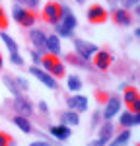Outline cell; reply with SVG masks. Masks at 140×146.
I'll list each match as a JSON object with an SVG mask.
<instances>
[{
    "label": "cell",
    "instance_id": "cell-12",
    "mask_svg": "<svg viewBox=\"0 0 140 146\" xmlns=\"http://www.w3.org/2000/svg\"><path fill=\"white\" fill-rule=\"evenodd\" d=\"M58 23H62L66 29L74 31V27L78 25V20H76V16H74L66 6H62V16H60V22H58Z\"/></svg>",
    "mask_w": 140,
    "mask_h": 146
},
{
    "label": "cell",
    "instance_id": "cell-3",
    "mask_svg": "<svg viewBox=\"0 0 140 146\" xmlns=\"http://www.w3.org/2000/svg\"><path fill=\"white\" fill-rule=\"evenodd\" d=\"M60 16H62V6L57 4V2L45 4V8H43V12H41V18H43L47 23H53V25L60 22Z\"/></svg>",
    "mask_w": 140,
    "mask_h": 146
},
{
    "label": "cell",
    "instance_id": "cell-37",
    "mask_svg": "<svg viewBox=\"0 0 140 146\" xmlns=\"http://www.w3.org/2000/svg\"><path fill=\"white\" fill-rule=\"evenodd\" d=\"M97 100H99V101H107V94L99 92V94H97Z\"/></svg>",
    "mask_w": 140,
    "mask_h": 146
},
{
    "label": "cell",
    "instance_id": "cell-15",
    "mask_svg": "<svg viewBox=\"0 0 140 146\" xmlns=\"http://www.w3.org/2000/svg\"><path fill=\"white\" fill-rule=\"evenodd\" d=\"M113 20L117 25H130L132 23V16L127 12V8H117L113 12Z\"/></svg>",
    "mask_w": 140,
    "mask_h": 146
},
{
    "label": "cell",
    "instance_id": "cell-11",
    "mask_svg": "<svg viewBox=\"0 0 140 146\" xmlns=\"http://www.w3.org/2000/svg\"><path fill=\"white\" fill-rule=\"evenodd\" d=\"M49 133H51V136H55L57 140H68L70 135H72V131H70V127H66V125H51V129H49Z\"/></svg>",
    "mask_w": 140,
    "mask_h": 146
},
{
    "label": "cell",
    "instance_id": "cell-28",
    "mask_svg": "<svg viewBox=\"0 0 140 146\" xmlns=\"http://www.w3.org/2000/svg\"><path fill=\"white\" fill-rule=\"evenodd\" d=\"M10 62L18 64V66H22V64H23V56L20 55V53H10Z\"/></svg>",
    "mask_w": 140,
    "mask_h": 146
},
{
    "label": "cell",
    "instance_id": "cell-38",
    "mask_svg": "<svg viewBox=\"0 0 140 146\" xmlns=\"http://www.w3.org/2000/svg\"><path fill=\"white\" fill-rule=\"evenodd\" d=\"M99 117H101V113H95V115H93V125H97V121H99Z\"/></svg>",
    "mask_w": 140,
    "mask_h": 146
},
{
    "label": "cell",
    "instance_id": "cell-2",
    "mask_svg": "<svg viewBox=\"0 0 140 146\" xmlns=\"http://www.w3.org/2000/svg\"><path fill=\"white\" fill-rule=\"evenodd\" d=\"M14 20L23 25V27H31L35 22H37V16H35V12H31L29 8H23V6H14Z\"/></svg>",
    "mask_w": 140,
    "mask_h": 146
},
{
    "label": "cell",
    "instance_id": "cell-29",
    "mask_svg": "<svg viewBox=\"0 0 140 146\" xmlns=\"http://www.w3.org/2000/svg\"><path fill=\"white\" fill-rule=\"evenodd\" d=\"M14 80H16V84H18V88H20V90H27V88H29L27 80L22 78V76H14Z\"/></svg>",
    "mask_w": 140,
    "mask_h": 146
},
{
    "label": "cell",
    "instance_id": "cell-22",
    "mask_svg": "<svg viewBox=\"0 0 140 146\" xmlns=\"http://www.w3.org/2000/svg\"><path fill=\"white\" fill-rule=\"evenodd\" d=\"M125 101H127L128 107H130L132 103H138L140 101L138 90H136V88H125Z\"/></svg>",
    "mask_w": 140,
    "mask_h": 146
},
{
    "label": "cell",
    "instance_id": "cell-9",
    "mask_svg": "<svg viewBox=\"0 0 140 146\" xmlns=\"http://www.w3.org/2000/svg\"><path fill=\"white\" fill-rule=\"evenodd\" d=\"M14 109L18 115H22V117H31L33 115V105H31V101L27 100V98H22V96H18L16 100H14Z\"/></svg>",
    "mask_w": 140,
    "mask_h": 146
},
{
    "label": "cell",
    "instance_id": "cell-18",
    "mask_svg": "<svg viewBox=\"0 0 140 146\" xmlns=\"http://www.w3.org/2000/svg\"><path fill=\"white\" fill-rule=\"evenodd\" d=\"M2 82H4V86L10 90L12 96H22V90L18 88V84H16V80H14V76H10V74H6V76H2Z\"/></svg>",
    "mask_w": 140,
    "mask_h": 146
},
{
    "label": "cell",
    "instance_id": "cell-23",
    "mask_svg": "<svg viewBox=\"0 0 140 146\" xmlns=\"http://www.w3.org/2000/svg\"><path fill=\"white\" fill-rule=\"evenodd\" d=\"M66 88H68L70 92H80L82 90V80H80V76L70 74L68 78H66Z\"/></svg>",
    "mask_w": 140,
    "mask_h": 146
},
{
    "label": "cell",
    "instance_id": "cell-5",
    "mask_svg": "<svg viewBox=\"0 0 140 146\" xmlns=\"http://www.w3.org/2000/svg\"><path fill=\"white\" fill-rule=\"evenodd\" d=\"M74 47H76V55H80L86 60H92V56L97 53V45L84 41V39H74Z\"/></svg>",
    "mask_w": 140,
    "mask_h": 146
},
{
    "label": "cell",
    "instance_id": "cell-14",
    "mask_svg": "<svg viewBox=\"0 0 140 146\" xmlns=\"http://www.w3.org/2000/svg\"><path fill=\"white\" fill-rule=\"evenodd\" d=\"M119 123L123 127H136L140 123V113H132V111H123L119 117Z\"/></svg>",
    "mask_w": 140,
    "mask_h": 146
},
{
    "label": "cell",
    "instance_id": "cell-7",
    "mask_svg": "<svg viewBox=\"0 0 140 146\" xmlns=\"http://www.w3.org/2000/svg\"><path fill=\"white\" fill-rule=\"evenodd\" d=\"M88 22L90 23H103L107 22V18H109V12L105 10L103 6H99V4H93L88 8Z\"/></svg>",
    "mask_w": 140,
    "mask_h": 146
},
{
    "label": "cell",
    "instance_id": "cell-10",
    "mask_svg": "<svg viewBox=\"0 0 140 146\" xmlns=\"http://www.w3.org/2000/svg\"><path fill=\"white\" fill-rule=\"evenodd\" d=\"M66 103H68V109H72V111H76V113L88 111V98L86 96H80V94L68 96L66 98Z\"/></svg>",
    "mask_w": 140,
    "mask_h": 146
},
{
    "label": "cell",
    "instance_id": "cell-40",
    "mask_svg": "<svg viewBox=\"0 0 140 146\" xmlns=\"http://www.w3.org/2000/svg\"><path fill=\"white\" fill-rule=\"evenodd\" d=\"M76 2H78V4H84V2H86V0H76Z\"/></svg>",
    "mask_w": 140,
    "mask_h": 146
},
{
    "label": "cell",
    "instance_id": "cell-26",
    "mask_svg": "<svg viewBox=\"0 0 140 146\" xmlns=\"http://www.w3.org/2000/svg\"><path fill=\"white\" fill-rule=\"evenodd\" d=\"M55 31H57L55 35H58V37H72V31L66 29L62 23H55Z\"/></svg>",
    "mask_w": 140,
    "mask_h": 146
},
{
    "label": "cell",
    "instance_id": "cell-19",
    "mask_svg": "<svg viewBox=\"0 0 140 146\" xmlns=\"http://www.w3.org/2000/svg\"><path fill=\"white\" fill-rule=\"evenodd\" d=\"M66 62H70V64H74V66H80V68H92V64H90V60H86V58H82L80 55H66Z\"/></svg>",
    "mask_w": 140,
    "mask_h": 146
},
{
    "label": "cell",
    "instance_id": "cell-30",
    "mask_svg": "<svg viewBox=\"0 0 140 146\" xmlns=\"http://www.w3.org/2000/svg\"><path fill=\"white\" fill-rule=\"evenodd\" d=\"M6 25H8V18H6L4 10L0 8V29H6Z\"/></svg>",
    "mask_w": 140,
    "mask_h": 146
},
{
    "label": "cell",
    "instance_id": "cell-17",
    "mask_svg": "<svg viewBox=\"0 0 140 146\" xmlns=\"http://www.w3.org/2000/svg\"><path fill=\"white\" fill-rule=\"evenodd\" d=\"M60 123L66 125V127H76V125H80V115L76 111H72V109H68V111H64L62 115H60Z\"/></svg>",
    "mask_w": 140,
    "mask_h": 146
},
{
    "label": "cell",
    "instance_id": "cell-24",
    "mask_svg": "<svg viewBox=\"0 0 140 146\" xmlns=\"http://www.w3.org/2000/svg\"><path fill=\"white\" fill-rule=\"evenodd\" d=\"M0 39L4 41V45L8 47V51H10V53H18V43H16V41H14L6 31H0Z\"/></svg>",
    "mask_w": 140,
    "mask_h": 146
},
{
    "label": "cell",
    "instance_id": "cell-34",
    "mask_svg": "<svg viewBox=\"0 0 140 146\" xmlns=\"http://www.w3.org/2000/svg\"><path fill=\"white\" fill-rule=\"evenodd\" d=\"M107 144H109V140H105V138H97V140L90 142L88 146H107Z\"/></svg>",
    "mask_w": 140,
    "mask_h": 146
},
{
    "label": "cell",
    "instance_id": "cell-32",
    "mask_svg": "<svg viewBox=\"0 0 140 146\" xmlns=\"http://www.w3.org/2000/svg\"><path fill=\"white\" fill-rule=\"evenodd\" d=\"M119 2L123 4V8H132V6L138 4V0H119Z\"/></svg>",
    "mask_w": 140,
    "mask_h": 146
},
{
    "label": "cell",
    "instance_id": "cell-4",
    "mask_svg": "<svg viewBox=\"0 0 140 146\" xmlns=\"http://www.w3.org/2000/svg\"><path fill=\"white\" fill-rule=\"evenodd\" d=\"M92 58H93V66L99 68V70H109L111 64H113V60H115L113 53H111V51H107V49H103V51H99V49H97V53H95Z\"/></svg>",
    "mask_w": 140,
    "mask_h": 146
},
{
    "label": "cell",
    "instance_id": "cell-36",
    "mask_svg": "<svg viewBox=\"0 0 140 146\" xmlns=\"http://www.w3.org/2000/svg\"><path fill=\"white\" fill-rule=\"evenodd\" d=\"M29 146H51L47 140H35V142H31Z\"/></svg>",
    "mask_w": 140,
    "mask_h": 146
},
{
    "label": "cell",
    "instance_id": "cell-13",
    "mask_svg": "<svg viewBox=\"0 0 140 146\" xmlns=\"http://www.w3.org/2000/svg\"><path fill=\"white\" fill-rule=\"evenodd\" d=\"M29 41L33 43V47L37 51H45V41H47V35L41 31V29H31L29 31Z\"/></svg>",
    "mask_w": 140,
    "mask_h": 146
},
{
    "label": "cell",
    "instance_id": "cell-8",
    "mask_svg": "<svg viewBox=\"0 0 140 146\" xmlns=\"http://www.w3.org/2000/svg\"><path fill=\"white\" fill-rule=\"evenodd\" d=\"M119 109H121V100H119L117 96L107 98L105 107H103V119H105V121H111L113 117H117V115H119Z\"/></svg>",
    "mask_w": 140,
    "mask_h": 146
},
{
    "label": "cell",
    "instance_id": "cell-25",
    "mask_svg": "<svg viewBox=\"0 0 140 146\" xmlns=\"http://www.w3.org/2000/svg\"><path fill=\"white\" fill-rule=\"evenodd\" d=\"M128 140H130V131L127 129V131H123V133H119L115 140H113L111 144H107V146H125V144L128 142Z\"/></svg>",
    "mask_w": 140,
    "mask_h": 146
},
{
    "label": "cell",
    "instance_id": "cell-21",
    "mask_svg": "<svg viewBox=\"0 0 140 146\" xmlns=\"http://www.w3.org/2000/svg\"><path fill=\"white\" fill-rule=\"evenodd\" d=\"M113 133H115V125L111 123V121H105V123H101V127H99V138L111 140Z\"/></svg>",
    "mask_w": 140,
    "mask_h": 146
},
{
    "label": "cell",
    "instance_id": "cell-33",
    "mask_svg": "<svg viewBox=\"0 0 140 146\" xmlns=\"http://www.w3.org/2000/svg\"><path fill=\"white\" fill-rule=\"evenodd\" d=\"M22 2L25 4V8H37L41 0H22Z\"/></svg>",
    "mask_w": 140,
    "mask_h": 146
},
{
    "label": "cell",
    "instance_id": "cell-16",
    "mask_svg": "<svg viewBox=\"0 0 140 146\" xmlns=\"http://www.w3.org/2000/svg\"><path fill=\"white\" fill-rule=\"evenodd\" d=\"M45 49L49 51V55H57L60 53V37L58 35H49L45 41Z\"/></svg>",
    "mask_w": 140,
    "mask_h": 146
},
{
    "label": "cell",
    "instance_id": "cell-27",
    "mask_svg": "<svg viewBox=\"0 0 140 146\" xmlns=\"http://www.w3.org/2000/svg\"><path fill=\"white\" fill-rule=\"evenodd\" d=\"M0 146H14V138L4 131H0Z\"/></svg>",
    "mask_w": 140,
    "mask_h": 146
},
{
    "label": "cell",
    "instance_id": "cell-6",
    "mask_svg": "<svg viewBox=\"0 0 140 146\" xmlns=\"http://www.w3.org/2000/svg\"><path fill=\"white\" fill-rule=\"evenodd\" d=\"M29 72H31V74H33L35 78L41 82V84H45L47 88H51V90H57V88H58L57 78H53L47 70H41L39 66H31V68H29Z\"/></svg>",
    "mask_w": 140,
    "mask_h": 146
},
{
    "label": "cell",
    "instance_id": "cell-35",
    "mask_svg": "<svg viewBox=\"0 0 140 146\" xmlns=\"http://www.w3.org/2000/svg\"><path fill=\"white\" fill-rule=\"evenodd\" d=\"M37 107H39V111L41 113H49V105H47V101H39V103H37Z\"/></svg>",
    "mask_w": 140,
    "mask_h": 146
},
{
    "label": "cell",
    "instance_id": "cell-31",
    "mask_svg": "<svg viewBox=\"0 0 140 146\" xmlns=\"http://www.w3.org/2000/svg\"><path fill=\"white\" fill-rule=\"evenodd\" d=\"M31 60L35 62V66H39L41 64V53L39 51H31Z\"/></svg>",
    "mask_w": 140,
    "mask_h": 146
},
{
    "label": "cell",
    "instance_id": "cell-1",
    "mask_svg": "<svg viewBox=\"0 0 140 146\" xmlns=\"http://www.w3.org/2000/svg\"><path fill=\"white\" fill-rule=\"evenodd\" d=\"M41 66H43V70H47L53 78H62L64 74H66V68H64V64L58 60L57 55H45L41 56Z\"/></svg>",
    "mask_w": 140,
    "mask_h": 146
},
{
    "label": "cell",
    "instance_id": "cell-20",
    "mask_svg": "<svg viewBox=\"0 0 140 146\" xmlns=\"http://www.w3.org/2000/svg\"><path fill=\"white\" fill-rule=\"evenodd\" d=\"M14 125H16L22 133H31V131H33L29 119H27V117H22V115H16V117H14Z\"/></svg>",
    "mask_w": 140,
    "mask_h": 146
},
{
    "label": "cell",
    "instance_id": "cell-39",
    "mask_svg": "<svg viewBox=\"0 0 140 146\" xmlns=\"http://www.w3.org/2000/svg\"><path fill=\"white\" fill-rule=\"evenodd\" d=\"M2 66H4V58H2V55H0V70H2Z\"/></svg>",
    "mask_w": 140,
    "mask_h": 146
}]
</instances>
